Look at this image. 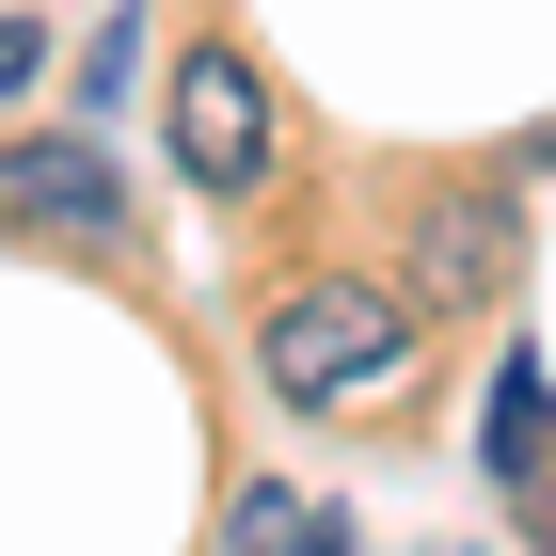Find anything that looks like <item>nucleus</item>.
<instances>
[{
	"label": "nucleus",
	"instance_id": "obj_1",
	"mask_svg": "<svg viewBox=\"0 0 556 556\" xmlns=\"http://www.w3.org/2000/svg\"><path fill=\"white\" fill-rule=\"evenodd\" d=\"M270 397H302V414H366V397L414 382V302L397 287H287L255 334Z\"/></svg>",
	"mask_w": 556,
	"mask_h": 556
},
{
	"label": "nucleus",
	"instance_id": "obj_2",
	"mask_svg": "<svg viewBox=\"0 0 556 556\" xmlns=\"http://www.w3.org/2000/svg\"><path fill=\"white\" fill-rule=\"evenodd\" d=\"M175 160H191V191H270V96H255V64L239 48H191L175 64Z\"/></svg>",
	"mask_w": 556,
	"mask_h": 556
},
{
	"label": "nucleus",
	"instance_id": "obj_3",
	"mask_svg": "<svg viewBox=\"0 0 556 556\" xmlns=\"http://www.w3.org/2000/svg\"><path fill=\"white\" fill-rule=\"evenodd\" d=\"M0 223H33V239H128V191L96 143H0Z\"/></svg>",
	"mask_w": 556,
	"mask_h": 556
},
{
	"label": "nucleus",
	"instance_id": "obj_4",
	"mask_svg": "<svg viewBox=\"0 0 556 556\" xmlns=\"http://www.w3.org/2000/svg\"><path fill=\"white\" fill-rule=\"evenodd\" d=\"M414 287L429 302H493V287H509V207H493V191L414 207Z\"/></svg>",
	"mask_w": 556,
	"mask_h": 556
},
{
	"label": "nucleus",
	"instance_id": "obj_5",
	"mask_svg": "<svg viewBox=\"0 0 556 556\" xmlns=\"http://www.w3.org/2000/svg\"><path fill=\"white\" fill-rule=\"evenodd\" d=\"M223 556H350V541L318 525V493H287V477H255V493L223 509Z\"/></svg>",
	"mask_w": 556,
	"mask_h": 556
},
{
	"label": "nucleus",
	"instance_id": "obj_6",
	"mask_svg": "<svg viewBox=\"0 0 556 556\" xmlns=\"http://www.w3.org/2000/svg\"><path fill=\"white\" fill-rule=\"evenodd\" d=\"M541 429H556V397H541V350H525V366H493V477L509 493H541Z\"/></svg>",
	"mask_w": 556,
	"mask_h": 556
},
{
	"label": "nucleus",
	"instance_id": "obj_7",
	"mask_svg": "<svg viewBox=\"0 0 556 556\" xmlns=\"http://www.w3.org/2000/svg\"><path fill=\"white\" fill-rule=\"evenodd\" d=\"M128 80H143V16H112V33L80 48V112H112V96H128Z\"/></svg>",
	"mask_w": 556,
	"mask_h": 556
},
{
	"label": "nucleus",
	"instance_id": "obj_8",
	"mask_svg": "<svg viewBox=\"0 0 556 556\" xmlns=\"http://www.w3.org/2000/svg\"><path fill=\"white\" fill-rule=\"evenodd\" d=\"M48 80V33H33V16H0V96H33Z\"/></svg>",
	"mask_w": 556,
	"mask_h": 556
}]
</instances>
